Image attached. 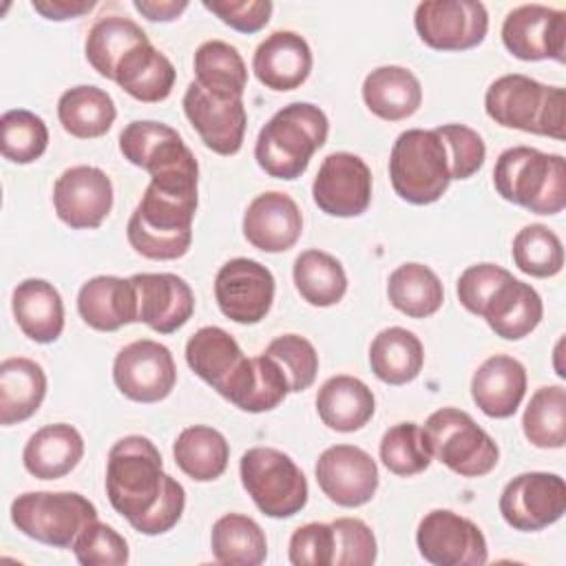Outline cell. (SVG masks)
<instances>
[{"label":"cell","mask_w":566,"mask_h":566,"mask_svg":"<svg viewBox=\"0 0 566 566\" xmlns=\"http://www.w3.org/2000/svg\"><path fill=\"white\" fill-rule=\"evenodd\" d=\"M329 133L327 115L310 102H292L259 130L254 159L274 179H298Z\"/></svg>","instance_id":"1"},{"label":"cell","mask_w":566,"mask_h":566,"mask_svg":"<svg viewBox=\"0 0 566 566\" xmlns=\"http://www.w3.org/2000/svg\"><path fill=\"white\" fill-rule=\"evenodd\" d=\"M197 201V192L164 190L148 184L126 223V237L133 250L153 261L181 259L192 243Z\"/></svg>","instance_id":"2"},{"label":"cell","mask_w":566,"mask_h":566,"mask_svg":"<svg viewBox=\"0 0 566 566\" xmlns=\"http://www.w3.org/2000/svg\"><path fill=\"white\" fill-rule=\"evenodd\" d=\"M168 478L159 449L144 436H124L108 451L106 495L130 526L157 506Z\"/></svg>","instance_id":"3"},{"label":"cell","mask_w":566,"mask_h":566,"mask_svg":"<svg viewBox=\"0 0 566 566\" xmlns=\"http://www.w3.org/2000/svg\"><path fill=\"white\" fill-rule=\"evenodd\" d=\"M497 195L535 214H557L566 206V161L557 153L511 146L493 168Z\"/></svg>","instance_id":"4"},{"label":"cell","mask_w":566,"mask_h":566,"mask_svg":"<svg viewBox=\"0 0 566 566\" xmlns=\"http://www.w3.org/2000/svg\"><path fill=\"white\" fill-rule=\"evenodd\" d=\"M486 115L522 133L564 139L566 95L562 86H546L528 75L509 73L493 80L484 95Z\"/></svg>","instance_id":"5"},{"label":"cell","mask_w":566,"mask_h":566,"mask_svg":"<svg viewBox=\"0 0 566 566\" xmlns=\"http://www.w3.org/2000/svg\"><path fill=\"white\" fill-rule=\"evenodd\" d=\"M389 179L396 195L413 206L433 203L447 192L451 184L447 148L433 128H407L396 137Z\"/></svg>","instance_id":"6"},{"label":"cell","mask_w":566,"mask_h":566,"mask_svg":"<svg viewBox=\"0 0 566 566\" xmlns=\"http://www.w3.org/2000/svg\"><path fill=\"white\" fill-rule=\"evenodd\" d=\"M433 460L462 478H482L497 467L500 449L495 440L462 409L442 407L433 411L424 424Z\"/></svg>","instance_id":"7"},{"label":"cell","mask_w":566,"mask_h":566,"mask_svg":"<svg viewBox=\"0 0 566 566\" xmlns=\"http://www.w3.org/2000/svg\"><path fill=\"white\" fill-rule=\"evenodd\" d=\"M241 484L256 509L274 520L301 513L307 504V480L298 464L274 447H252L239 462Z\"/></svg>","instance_id":"8"},{"label":"cell","mask_w":566,"mask_h":566,"mask_svg":"<svg viewBox=\"0 0 566 566\" xmlns=\"http://www.w3.org/2000/svg\"><path fill=\"white\" fill-rule=\"evenodd\" d=\"M93 520H97L95 504L75 491H29L11 502L13 526L53 548H71Z\"/></svg>","instance_id":"9"},{"label":"cell","mask_w":566,"mask_h":566,"mask_svg":"<svg viewBox=\"0 0 566 566\" xmlns=\"http://www.w3.org/2000/svg\"><path fill=\"white\" fill-rule=\"evenodd\" d=\"M497 506L511 528L542 531L566 513V482L559 473L548 471L520 473L506 482Z\"/></svg>","instance_id":"10"},{"label":"cell","mask_w":566,"mask_h":566,"mask_svg":"<svg viewBox=\"0 0 566 566\" xmlns=\"http://www.w3.org/2000/svg\"><path fill=\"white\" fill-rule=\"evenodd\" d=\"M413 27L436 51H467L484 42L489 11L478 0H424L416 7Z\"/></svg>","instance_id":"11"},{"label":"cell","mask_w":566,"mask_h":566,"mask_svg":"<svg viewBox=\"0 0 566 566\" xmlns=\"http://www.w3.org/2000/svg\"><path fill=\"white\" fill-rule=\"evenodd\" d=\"M416 546L433 566H482L489 559L480 526L449 509H433L420 520Z\"/></svg>","instance_id":"12"},{"label":"cell","mask_w":566,"mask_h":566,"mask_svg":"<svg viewBox=\"0 0 566 566\" xmlns=\"http://www.w3.org/2000/svg\"><path fill=\"white\" fill-rule=\"evenodd\" d=\"M113 380L115 387L135 402H159L175 389V358L170 349L157 340H133L117 352L113 360Z\"/></svg>","instance_id":"13"},{"label":"cell","mask_w":566,"mask_h":566,"mask_svg":"<svg viewBox=\"0 0 566 566\" xmlns=\"http://www.w3.org/2000/svg\"><path fill=\"white\" fill-rule=\"evenodd\" d=\"M272 272L245 256L226 261L214 276V298L221 314L239 325H254L263 321L274 301Z\"/></svg>","instance_id":"14"},{"label":"cell","mask_w":566,"mask_h":566,"mask_svg":"<svg viewBox=\"0 0 566 566\" xmlns=\"http://www.w3.org/2000/svg\"><path fill=\"white\" fill-rule=\"evenodd\" d=\"M502 44L524 62H566V11L546 4H520L502 22Z\"/></svg>","instance_id":"15"},{"label":"cell","mask_w":566,"mask_h":566,"mask_svg":"<svg viewBox=\"0 0 566 566\" xmlns=\"http://www.w3.org/2000/svg\"><path fill=\"white\" fill-rule=\"evenodd\" d=\"M371 170L354 153H332L323 159L314 184L312 197L314 203L329 217H358L371 203Z\"/></svg>","instance_id":"16"},{"label":"cell","mask_w":566,"mask_h":566,"mask_svg":"<svg viewBox=\"0 0 566 566\" xmlns=\"http://www.w3.org/2000/svg\"><path fill=\"white\" fill-rule=\"evenodd\" d=\"M184 113L206 148L217 155H234L243 146L245 106L241 97H226L190 82L184 93Z\"/></svg>","instance_id":"17"},{"label":"cell","mask_w":566,"mask_h":566,"mask_svg":"<svg viewBox=\"0 0 566 566\" xmlns=\"http://www.w3.org/2000/svg\"><path fill=\"white\" fill-rule=\"evenodd\" d=\"M53 206L73 230L99 228L113 208V181L97 166H71L53 184Z\"/></svg>","instance_id":"18"},{"label":"cell","mask_w":566,"mask_h":566,"mask_svg":"<svg viewBox=\"0 0 566 566\" xmlns=\"http://www.w3.org/2000/svg\"><path fill=\"white\" fill-rule=\"evenodd\" d=\"M321 491L338 506L356 509L367 504L378 489L376 460L360 447H327L314 467Z\"/></svg>","instance_id":"19"},{"label":"cell","mask_w":566,"mask_h":566,"mask_svg":"<svg viewBox=\"0 0 566 566\" xmlns=\"http://www.w3.org/2000/svg\"><path fill=\"white\" fill-rule=\"evenodd\" d=\"M130 281L137 292V323H146L157 334H172L190 321L195 294L181 276L172 272H139Z\"/></svg>","instance_id":"20"},{"label":"cell","mask_w":566,"mask_h":566,"mask_svg":"<svg viewBox=\"0 0 566 566\" xmlns=\"http://www.w3.org/2000/svg\"><path fill=\"white\" fill-rule=\"evenodd\" d=\"M303 232V214L296 201L279 190L256 195L243 212V237L261 252H285Z\"/></svg>","instance_id":"21"},{"label":"cell","mask_w":566,"mask_h":566,"mask_svg":"<svg viewBox=\"0 0 566 566\" xmlns=\"http://www.w3.org/2000/svg\"><path fill=\"white\" fill-rule=\"evenodd\" d=\"M312 49L296 31L270 33L252 55V71L256 80L270 91H294L312 71Z\"/></svg>","instance_id":"22"},{"label":"cell","mask_w":566,"mask_h":566,"mask_svg":"<svg viewBox=\"0 0 566 566\" xmlns=\"http://www.w3.org/2000/svg\"><path fill=\"white\" fill-rule=\"evenodd\" d=\"M219 394L248 413H263L279 407L290 394L281 365L268 354L243 358Z\"/></svg>","instance_id":"23"},{"label":"cell","mask_w":566,"mask_h":566,"mask_svg":"<svg viewBox=\"0 0 566 566\" xmlns=\"http://www.w3.org/2000/svg\"><path fill=\"white\" fill-rule=\"evenodd\" d=\"M526 394L524 365L506 354L489 356L471 376V398L489 418H511Z\"/></svg>","instance_id":"24"},{"label":"cell","mask_w":566,"mask_h":566,"mask_svg":"<svg viewBox=\"0 0 566 566\" xmlns=\"http://www.w3.org/2000/svg\"><path fill=\"white\" fill-rule=\"evenodd\" d=\"M77 312L97 332H115L137 323V292L133 281L111 274L88 279L77 292Z\"/></svg>","instance_id":"25"},{"label":"cell","mask_w":566,"mask_h":566,"mask_svg":"<svg viewBox=\"0 0 566 566\" xmlns=\"http://www.w3.org/2000/svg\"><path fill=\"white\" fill-rule=\"evenodd\" d=\"M544 303L539 292L515 276L504 281L482 310L486 325L504 340L528 336L542 321Z\"/></svg>","instance_id":"26"},{"label":"cell","mask_w":566,"mask_h":566,"mask_svg":"<svg viewBox=\"0 0 566 566\" xmlns=\"http://www.w3.org/2000/svg\"><path fill=\"white\" fill-rule=\"evenodd\" d=\"M11 310L22 334L35 343H55L64 329V303L53 283L24 279L13 287Z\"/></svg>","instance_id":"27"},{"label":"cell","mask_w":566,"mask_h":566,"mask_svg":"<svg viewBox=\"0 0 566 566\" xmlns=\"http://www.w3.org/2000/svg\"><path fill=\"white\" fill-rule=\"evenodd\" d=\"M316 411L323 424L332 431L352 433L371 420L376 398L360 378L338 374L321 385L316 394Z\"/></svg>","instance_id":"28"},{"label":"cell","mask_w":566,"mask_h":566,"mask_svg":"<svg viewBox=\"0 0 566 566\" xmlns=\"http://www.w3.org/2000/svg\"><path fill=\"white\" fill-rule=\"evenodd\" d=\"M84 455L80 431L66 422L38 429L24 444L22 464L38 480H57L71 473Z\"/></svg>","instance_id":"29"},{"label":"cell","mask_w":566,"mask_h":566,"mask_svg":"<svg viewBox=\"0 0 566 566\" xmlns=\"http://www.w3.org/2000/svg\"><path fill=\"white\" fill-rule=\"evenodd\" d=\"M363 102L376 117L400 122L420 108L422 86L409 69L385 64L367 73L363 82Z\"/></svg>","instance_id":"30"},{"label":"cell","mask_w":566,"mask_h":566,"mask_svg":"<svg viewBox=\"0 0 566 566\" xmlns=\"http://www.w3.org/2000/svg\"><path fill=\"white\" fill-rule=\"evenodd\" d=\"M46 396V374L40 363L13 356L0 363V422L4 427L29 420Z\"/></svg>","instance_id":"31"},{"label":"cell","mask_w":566,"mask_h":566,"mask_svg":"<svg viewBox=\"0 0 566 566\" xmlns=\"http://www.w3.org/2000/svg\"><path fill=\"white\" fill-rule=\"evenodd\" d=\"M113 80L130 97L155 104L164 102L172 93L177 71L159 49H155L150 42H144L124 55Z\"/></svg>","instance_id":"32"},{"label":"cell","mask_w":566,"mask_h":566,"mask_svg":"<svg viewBox=\"0 0 566 566\" xmlns=\"http://www.w3.org/2000/svg\"><path fill=\"white\" fill-rule=\"evenodd\" d=\"M424 363L420 338L405 327L380 329L369 345V367L387 385H407L418 378Z\"/></svg>","instance_id":"33"},{"label":"cell","mask_w":566,"mask_h":566,"mask_svg":"<svg viewBox=\"0 0 566 566\" xmlns=\"http://www.w3.org/2000/svg\"><path fill=\"white\" fill-rule=\"evenodd\" d=\"M117 117L113 97L93 84L66 88L57 99V119L62 128L77 139H95L111 130Z\"/></svg>","instance_id":"34"},{"label":"cell","mask_w":566,"mask_h":566,"mask_svg":"<svg viewBox=\"0 0 566 566\" xmlns=\"http://www.w3.org/2000/svg\"><path fill=\"white\" fill-rule=\"evenodd\" d=\"M175 464L195 482H212L223 475L230 460V444L221 431L195 424L186 427L172 442Z\"/></svg>","instance_id":"35"},{"label":"cell","mask_w":566,"mask_h":566,"mask_svg":"<svg viewBox=\"0 0 566 566\" xmlns=\"http://www.w3.org/2000/svg\"><path fill=\"white\" fill-rule=\"evenodd\" d=\"M243 352L234 336L217 325L197 329L186 343L188 367L212 389H221L230 374L241 365Z\"/></svg>","instance_id":"36"},{"label":"cell","mask_w":566,"mask_h":566,"mask_svg":"<svg viewBox=\"0 0 566 566\" xmlns=\"http://www.w3.org/2000/svg\"><path fill=\"white\" fill-rule=\"evenodd\" d=\"M144 42L150 40L135 20L122 15H106L88 29L84 55L102 77L113 80L124 55H128L135 46Z\"/></svg>","instance_id":"37"},{"label":"cell","mask_w":566,"mask_h":566,"mask_svg":"<svg viewBox=\"0 0 566 566\" xmlns=\"http://www.w3.org/2000/svg\"><path fill=\"white\" fill-rule=\"evenodd\" d=\"M389 303L409 318H427L444 303V287L438 274L424 263H402L387 281Z\"/></svg>","instance_id":"38"},{"label":"cell","mask_w":566,"mask_h":566,"mask_svg":"<svg viewBox=\"0 0 566 566\" xmlns=\"http://www.w3.org/2000/svg\"><path fill=\"white\" fill-rule=\"evenodd\" d=\"M212 557L219 564L259 566L268 557V539L263 528L248 515L226 513L210 531Z\"/></svg>","instance_id":"39"},{"label":"cell","mask_w":566,"mask_h":566,"mask_svg":"<svg viewBox=\"0 0 566 566\" xmlns=\"http://www.w3.org/2000/svg\"><path fill=\"white\" fill-rule=\"evenodd\" d=\"M294 285L303 301L314 307H332L347 292L343 263L323 250H305L294 259Z\"/></svg>","instance_id":"40"},{"label":"cell","mask_w":566,"mask_h":566,"mask_svg":"<svg viewBox=\"0 0 566 566\" xmlns=\"http://www.w3.org/2000/svg\"><path fill=\"white\" fill-rule=\"evenodd\" d=\"M195 82L210 93L243 97L248 86V66L232 44L223 40H208L195 51Z\"/></svg>","instance_id":"41"},{"label":"cell","mask_w":566,"mask_h":566,"mask_svg":"<svg viewBox=\"0 0 566 566\" xmlns=\"http://www.w3.org/2000/svg\"><path fill=\"white\" fill-rule=\"evenodd\" d=\"M522 431L537 449H562L566 444V389L562 385H544L531 396Z\"/></svg>","instance_id":"42"},{"label":"cell","mask_w":566,"mask_h":566,"mask_svg":"<svg viewBox=\"0 0 566 566\" xmlns=\"http://www.w3.org/2000/svg\"><path fill=\"white\" fill-rule=\"evenodd\" d=\"M184 146L181 135L164 122L135 119L119 133V150L124 159L146 172L170 159Z\"/></svg>","instance_id":"43"},{"label":"cell","mask_w":566,"mask_h":566,"mask_svg":"<svg viewBox=\"0 0 566 566\" xmlns=\"http://www.w3.org/2000/svg\"><path fill=\"white\" fill-rule=\"evenodd\" d=\"M511 254L517 270L535 279L555 276L564 268L562 239L544 223L524 226L513 239Z\"/></svg>","instance_id":"44"},{"label":"cell","mask_w":566,"mask_h":566,"mask_svg":"<svg viewBox=\"0 0 566 566\" xmlns=\"http://www.w3.org/2000/svg\"><path fill=\"white\" fill-rule=\"evenodd\" d=\"M380 460L394 475H416L429 469L433 455L429 451L422 427L416 422H398L380 438Z\"/></svg>","instance_id":"45"},{"label":"cell","mask_w":566,"mask_h":566,"mask_svg":"<svg viewBox=\"0 0 566 566\" xmlns=\"http://www.w3.org/2000/svg\"><path fill=\"white\" fill-rule=\"evenodd\" d=\"M2 157L13 164H31L40 159L49 146V128L44 119L27 108L7 111L0 117Z\"/></svg>","instance_id":"46"},{"label":"cell","mask_w":566,"mask_h":566,"mask_svg":"<svg viewBox=\"0 0 566 566\" xmlns=\"http://www.w3.org/2000/svg\"><path fill=\"white\" fill-rule=\"evenodd\" d=\"M263 354H268L281 365L292 394L305 391L314 385L318 374V354L305 336H298V334L276 336L274 340H270Z\"/></svg>","instance_id":"47"},{"label":"cell","mask_w":566,"mask_h":566,"mask_svg":"<svg viewBox=\"0 0 566 566\" xmlns=\"http://www.w3.org/2000/svg\"><path fill=\"white\" fill-rule=\"evenodd\" d=\"M71 548L82 566H124L130 557L124 535L99 520L88 522Z\"/></svg>","instance_id":"48"},{"label":"cell","mask_w":566,"mask_h":566,"mask_svg":"<svg viewBox=\"0 0 566 566\" xmlns=\"http://www.w3.org/2000/svg\"><path fill=\"white\" fill-rule=\"evenodd\" d=\"M433 130L447 148L451 179H469L482 168L486 159V146L478 130L464 124H442Z\"/></svg>","instance_id":"49"},{"label":"cell","mask_w":566,"mask_h":566,"mask_svg":"<svg viewBox=\"0 0 566 566\" xmlns=\"http://www.w3.org/2000/svg\"><path fill=\"white\" fill-rule=\"evenodd\" d=\"M336 535V566H371L378 555L374 531L358 517H338L332 522Z\"/></svg>","instance_id":"50"},{"label":"cell","mask_w":566,"mask_h":566,"mask_svg":"<svg viewBox=\"0 0 566 566\" xmlns=\"http://www.w3.org/2000/svg\"><path fill=\"white\" fill-rule=\"evenodd\" d=\"M336 553V535L332 524L310 522L298 526L290 537V564L294 566H332Z\"/></svg>","instance_id":"51"},{"label":"cell","mask_w":566,"mask_h":566,"mask_svg":"<svg viewBox=\"0 0 566 566\" xmlns=\"http://www.w3.org/2000/svg\"><path fill=\"white\" fill-rule=\"evenodd\" d=\"M511 276L513 274L506 268L497 265V263H475V265H469L460 274L458 285H455L460 305L467 312H471L475 316H482V310L489 303V298L493 296V292L504 281H509Z\"/></svg>","instance_id":"52"},{"label":"cell","mask_w":566,"mask_h":566,"mask_svg":"<svg viewBox=\"0 0 566 566\" xmlns=\"http://www.w3.org/2000/svg\"><path fill=\"white\" fill-rule=\"evenodd\" d=\"M203 7L239 33L261 31L274 9L270 0H203Z\"/></svg>","instance_id":"53"},{"label":"cell","mask_w":566,"mask_h":566,"mask_svg":"<svg viewBox=\"0 0 566 566\" xmlns=\"http://www.w3.org/2000/svg\"><path fill=\"white\" fill-rule=\"evenodd\" d=\"M186 506V491L184 486L170 475L166 491L161 495V500L157 502V506L142 517L137 524H133V528L142 535H161L168 533L172 526H177V522L181 520Z\"/></svg>","instance_id":"54"},{"label":"cell","mask_w":566,"mask_h":566,"mask_svg":"<svg viewBox=\"0 0 566 566\" xmlns=\"http://www.w3.org/2000/svg\"><path fill=\"white\" fill-rule=\"evenodd\" d=\"M31 7L42 18L62 22V20H73V18L86 15L88 11L95 9V2L93 0H33Z\"/></svg>","instance_id":"55"},{"label":"cell","mask_w":566,"mask_h":566,"mask_svg":"<svg viewBox=\"0 0 566 566\" xmlns=\"http://www.w3.org/2000/svg\"><path fill=\"white\" fill-rule=\"evenodd\" d=\"M135 11H139L146 20L150 22H170L177 20L186 9V0H135L133 2Z\"/></svg>","instance_id":"56"}]
</instances>
